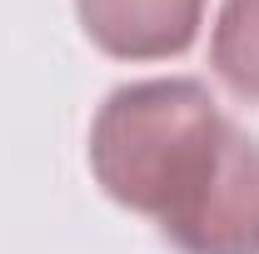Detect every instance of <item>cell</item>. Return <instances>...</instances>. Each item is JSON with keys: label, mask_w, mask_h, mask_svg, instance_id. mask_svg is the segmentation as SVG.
<instances>
[{"label": "cell", "mask_w": 259, "mask_h": 254, "mask_svg": "<svg viewBox=\"0 0 259 254\" xmlns=\"http://www.w3.org/2000/svg\"><path fill=\"white\" fill-rule=\"evenodd\" d=\"M239 125L204 80L160 75L115 85L90 125V175L115 204L150 215L175 239L225 175Z\"/></svg>", "instance_id": "1"}, {"label": "cell", "mask_w": 259, "mask_h": 254, "mask_svg": "<svg viewBox=\"0 0 259 254\" xmlns=\"http://www.w3.org/2000/svg\"><path fill=\"white\" fill-rule=\"evenodd\" d=\"M80 30L115 60L185 55L204 25V0H75Z\"/></svg>", "instance_id": "2"}, {"label": "cell", "mask_w": 259, "mask_h": 254, "mask_svg": "<svg viewBox=\"0 0 259 254\" xmlns=\"http://www.w3.org/2000/svg\"><path fill=\"white\" fill-rule=\"evenodd\" d=\"M209 65L229 95L259 105V0H225L209 35Z\"/></svg>", "instance_id": "3"}]
</instances>
